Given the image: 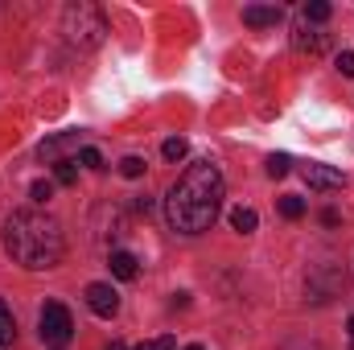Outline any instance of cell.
<instances>
[{"instance_id":"1","label":"cell","mask_w":354,"mask_h":350,"mask_svg":"<svg viewBox=\"0 0 354 350\" xmlns=\"http://www.w3.org/2000/svg\"><path fill=\"white\" fill-rule=\"evenodd\" d=\"M223 206V174L210 161H194L185 174L174 181L169 198H165V219L181 235H202L214 227Z\"/></svg>"},{"instance_id":"2","label":"cell","mask_w":354,"mask_h":350,"mask_svg":"<svg viewBox=\"0 0 354 350\" xmlns=\"http://www.w3.org/2000/svg\"><path fill=\"white\" fill-rule=\"evenodd\" d=\"M4 252L21 268H54L66 252L58 219L41 210H12L4 219Z\"/></svg>"},{"instance_id":"3","label":"cell","mask_w":354,"mask_h":350,"mask_svg":"<svg viewBox=\"0 0 354 350\" xmlns=\"http://www.w3.org/2000/svg\"><path fill=\"white\" fill-rule=\"evenodd\" d=\"M62 33H66L71 46L95 50V46L103 42V33H107V21H103V12H99L95 4H71V8L62 12Z\"/></svg>"},{"instance_id":"4","label":"cell","mask_w":354,"mask_h":350,"mask_svg":"<svg viewBox=\"0 0 354 350\" xmlns=\"http://www.w3.org/2000/svg\"><path fill=\"white\" fill-rule=\"evenodd\" d=\"M75 338V317H71V309L62 305V301H50L46 309H41V342L46 347H66Z\"/></svg>"},{"instance_id":"5","label":"cell","mask_w":354,"mask_h":350,"mask_svg":"<svg viewBox=\"0 0 354 350\" xmlns=\"http://www.w3.org/2000/svg\"><path fill=\"white\" fill-rule=\"evenodd\" d=\"M66 153H83V132H58V136H50V140H41L37 145V157L41 161H71Z\"/></svg>"},{"instance_id":"6","label":"cell","mask_w":354,"mask_h":350,"mask_svg":"<svg viewBox=\"0 0 354 350\" xmlns=\"http://www.w3.org/2000/svg\"><path fill=\"white\" fill-rule=\"evenodd\" d=\"M87 305L95 317H115L120 313V293L111 284H87Z\"/></svg>"},{"instance_id":"7","label":"cell","mask_w":354,"mask_h":350,"mask_svg":"<svg viewBox=\"0 0 354 350\" xmlns=\"http://www.w3.org/2000/svg\"><path fill=\"white\" fill-rule=\"evenodd\" d=\"M305 185L317 190V194H330V190H342V174L330 169V165H309L305 169Z\"/></svg>"},{"instance_id":"8","label":"cell","mask_w":354,"mask_h":350,"mask_svg":"<svg viewBox=\"0 0 354 350\" xmlns=\"http://www.w3.org/2000/svg\"><path fill=\"white\" fill-rule=\"evenodd\" d=\"M284 12L276 8V4H248L243 8V25H252V29H268V25H276Z\"/></svg>"},{"instance_id":"9","label":"cell","mask_w":354,"mask_h":350,"mask_svg":"<svg viewBox=\"0 0 354 350\" xmlns=\"http://www.w3.org/2000/svg\"><path fill=\"white\" fill-rule=\"evenodd\" d=\"M111 276H120V280H136V272H140V260L132 256V252H111Z\"/></svg>"},{"instance_id":"10","label":"cell","mask_w":354,"mask_h":350,"mask_svg":"<svg viewBox=\"0 0 354 350\" xmlns=\"http://www.w3.org/2000/svg\"><path fill=\"white\" fill-rule=\"evenodd\" d=\"M231 227H235L239 235H252V231L260 227V214H256L252 206H235V210H231Z\"/></svg>"},{"instance_id":"11","label":"cell","mask_w":354,"mask_h":350,"mask_svg":"<svg viewBox=\"0 0 354 350\" xmlns=\"http://www.w3.org/2000/svg\"><path fill=\"white\" fill-rule=\"evenodd\" d=\"M12 338H17V317H12V309L0 301V350L12 347Z\"/></svg>"},{"instance_id":"12","label":"cell","mask_w":354,"mask_h":350,"mask_svg":"<svg viewBox=\"0 0 354 350\" xmlns=\"http://www.w3.org/2000/svg\"><path fill=\"white\" fill-rule=\"evenodd\" d=\"M288 169H292V157L288 153H272L268 157V177H288Z\"/></svg>"},{"instance_id":"13","label":"cell","mask_w":354,"mask_h":350,"mask_svg":"<svg viewBox=\"0 0 354 350\" xmlns=\"http://www.w3.org/2000/svg\"><path fill=\"white\" fill-rule=\"evenodd\" d=\"M330 12H334V8H330L326 0H309V4H305V21H313V25L330 21Z\"/></svg>"},{"instance_id":"14","label":"cell","mask_w":354,"mask_h":350,"mask_svg":"<svg viewBox=\"0 0 354 350\" xmlns=\"http://www.w3.org/2000/svg\"><path fill=\"white\" fill-rule=\"evenodd\" d=\"M185 153H189V145H185L181 136H174V140H165V145H161V157H165V161H181Z\"/></svg>"},{"instance_id":"15","label":"cell","mask_w":354,"mask_h":350,"mask_svg":"<svg viewBox=\"0 0 354 350\" xmlns=\"http://www.w3.org/2000/svg\"><path fill=\"white\" fill-rule=\"evenodd\" d=\"M29 198H33V202H50V198H54V181H46V177H37V181L29 185Z\"/></svg>"},{"instance_id":"16","label":"cell","mask_w":354,"mask_h":350,"mask_svg":"<svg viewBox=\"0 0 354 350\" xmlns=\"http://www.w3.org/2000/svg\"><path fill=\"white\" fill-rule=\"evenodd\" d=\"M280 214H284V219H301V214H305V202L288 194V198H280Z\"/></svg>"},{"instance_id":"17","label":"cell","mask_w":354,"mask_h":350,"mask_svg":"<svg viewBox=\"0 0 354 350\" xmlns=\"http://www.w3.org/2000/svg\"><path fill=\"white\" fill-rule=\"evenodd\" d=\"M54 177H58V185H75V177H79V169H75V161H58V169H54Z\"/></svg>"},{"instance_id":"18","label":"cell","mask_w":354,"mask_h":350,"mask_svg":"<svg viewBox=\"0 0 354 350\" xmlns=\"http://www.w3.org/2000/svg\"><path fill=\"white\" fill-rule=\"evenodd\" d=\"M120 174L124 177H140L145 174V161H140V157H124V161H120Z\"/></svg>"},{"instance_id":"19","label":"cell","mask_w":354,"mask_h":350,"mask_svg":"<svg viewBox=\"0 0 354 350\" xmlns=\"http://www.w3.org/2000/svg\"><path fill=\"white\" fill-rule=\"evenodd\" d=\"M79 161H83L87 169H103V157H99V149H87V145H83V153H79Z\"/></svg>"},{"instance_id":"20","label":"cell","mask_w":354,"mask_h":350,"mask_svg":"<svg viewBox=\"0 0 354 350\" xmlns=\"http://www.w3.org/2000/svg\"><path fill=\"white\" fill-rule=\"evenodd\" d=\"M136 350H174V338H169V334H161V338H149V342H140Z\"/></svg>"},{"instance_id":"21","label":"cell","mask_w":354,"mask_h":350,"mask_svg":"<svg viewBox=\"0 0 354 350\" xmlns=\"http://www.w3.org/2000/svg\"><path fill=\"white\" fill-rule=\"evenodd\" d=\"M338 71L346 75V79H354V54L346 50V54H338Z\"/></svg>"},{"instance_id":"22","label":"cell","mask_w":354,"mask_h":350,"mask_svg":"<svg viewBox=\"0 0 354 350\" xmlns=\"http://www.w3.org/2000/svg\"><path fill=\"white\" fill-rule=\"evenodd\" d=\"M107 350H128V347H124V342H111V347H107Z\"/></svg>"},{"instance_id":"23","label":"cell","mask_w":354,"mask_h":350,"mask_svg":"<svg viewBox=\"0 0 354 350\" xmlns=\"http://www.w3.org/2000/svg\"><path fill=\"white\" fill-rule=\"evenodd\" d=\"M351 342H354V317H351Z\"/></svg>"},{"instance_id":"24","label":"cell","mask_w":354,"mask_h":350,"mask_svg":"<svg viewBox=\"0 0 354 350\" xmlns=\"http://www.w3.org/2000/svg\"><path fill=\"white\" fill-rule=\"evenodd\" d=\"M185 350H206V347H185Z\"/></svg>"}]
</instances>
